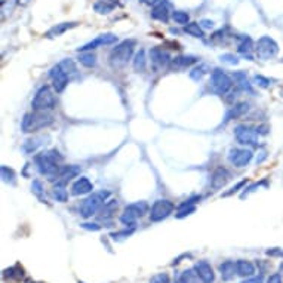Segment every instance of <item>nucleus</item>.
<instances>
[{
    "instance_id": "48",
    "label": "nucleus",
    "mask_w": 283,
    "mask_h": 283,
    "mask_svg": "<svg viewBox=\"0 0 283 283\" xmlns=\"http://www.w3.org/2000/svg\"><path fill=\"white\" fill-rule=\"evenodd\" d=\"M240 283H263V277L260 276V277H255V276H252V277H247L246 280Z\"/></svg>"
},
{
    "instance_id": "34",
    "label": "nucleus",
    "mask_w": 283,
    "mask_h": 283,
    "mask_svg": "<svg viewBox=\"0 0 283 283\" xmlns=\"http://www.w3.org/2000/svg\"><path fill=\"white\" fill-rule=\"evenodd\" d=\"M208 73V67L205 65V64H200V65H197V67H194L191 72H190V77L193 79V80H196V82H199L203 76Z\"/></svg>"
},
{
    "instance_id": "50",
    "label": "nucleus",
    "mask_w": 283,
    "mask_h": 283,
    "mask_svg": "<svg viewBox=\"0 0 283 283\" xmlns=\"http://www.w3.org/2000/svg\"><path fill=\"white\" fill-rule=\"evenodd\" d=\"M139 2H143L144 5H149V6H154V5H157L160 0H139Z\"/></svg>"
},
{
    "instance_id": "41",
    "label": "nucleus",
    "mask_w": 283,
    "mask_h": 283,
    "mask_svg": "<svg viewBox=\"0 0 283 283\" xmlns=\"http://www.w3.org/2000/svg\"><path fill=\"white\" fill-rule=\"evenodd\" d=\"M254 80H255V83H257L258 86H261V88H270V85H271V80L261 75L255 76Z\"/></svg>"
},
{
    "instance_id": "38",
    "label": "nucleus",
    "mask_w": 283,
    "mask_h": 283,
    "mask_svg": "<svg viewBox=\"0 0 283 283\" xmlns=\"http://www.w3.org/2000/svg\"><path fill=\"white\" fill-rule=\"evenodd\" d=\"M193 212H196V206L194 205H180L178 212H176V218H184V217H189Z\"/></svg>"
},
{
    "instance_id": "22",
    "label": "nucleus",
    "mask_w": 283,
    "mask_h": 283,
    "mask_svg": "<svg viewBox=\"0 0 283 283\" xmlns=\"http://www.w3.org/2000/svg\"><path fill=\"white\" fill-rule=\"evenodd\" d=\"M220 270V274H221V279L224 282H230L231 279H234V276L237 274V267L234 261H224L223 264H220L218 267Z\"/></svg>"
},
{
    "instance_id": "45",
    "label": "nucleus",
    "mask_w": 283,
    "mask_h": 283,
    "mask_svg": "<svg viewBox=\"0 0 283 283\" xmlns=\"http://www.w3.org/2000/svg\"><path fill=\"white\" fill-rule=\"evenodd\" d=\"M190 273H191V271H183V273L180 274V277L175 280V283H190V277H191Z\"/></svg>"
},
{
    "instance_id": "29",
    "label": "nucleus",
    "mask_w": 283,
    "mask_h": 283,
    "mask_svg": "<svg viewBox=\"0 0 283 283\" xmlns=\"http://www.w3.org/2000/svg\"><path fill=\"white\" fill-rule=\"evenodd\" d=\"M184 31L193 38H205V31H203V28L199 22H189L187 25H184Z\"/></svg>"
},
{
    "instance_id": "42",
    "label": "nucleus",
    "mask_w": 283,
    "mask_h": 283,
    "mask_svg": "<svg viewBox=\"0 0 283 283\" xmlns=\"http://www.w3.org/2000/svg\"><path fill=\"white\" fill-rule=\"evenodd\" d=\"M220 59L226 64H230V65H237L239 64V58L233 55V54H224V55H221Z\"/></svg>"
},
{
    "instance_id": "4",
    "label": "nucleus",
    "mask_w": 283,
    "mask_h": 283,
    "mask_svg": "<svg viewBox=\"0 0 283 283\" xmlns=\"http://www.w3.org/2000/svg\"><path fill=\"white\" fill-rule=\"evenodd\" d=\"M54 122V117L46 112H33V113H27L22 119V132L31 133L36 132L39 129L48 128L51 123Z\"/></svg>"
},
{
    "instance_id": "26",
    "label": "nucleus",
    "mask_w": 283,
    "mask_h": 283,
    "mask_svg": "<svg viewBox=\"0 0 283 283\" xmlns=\"http://www.w3.org/2000/svg\"><path fill=\"white\" fill-rule=\"evenodd\" d=\"M247 110H249V104L247 102H239V104H236L226 116V122L228 120H233V119H239V117H242L243 114L247 113Z\"/></svg>"
},
{
    "instance_id": "49",
    "label": "nucleus",
    "mask_w": 283,
    "mask_h": 283,
    "mask_svg": "<svg viewBox=\"0 0 283 283\" xmlns=\"http://www.w3.org/2000/svg\"><path fill=\"white\" fill-rule=\"evenodd\" d=\"M200 25H202V28H214V22L209 21V19H202Z\"/></svg>"
},
{
    "instance_id": "33",
    "label": "nucleus",
    "mask_w": 283,
    "mask_h": 283,
    "mask_svg": "<svg viewBox=\"0 0 283 283\" xmlns=\"http://www.w3.org/2000/svg\"><path fill=\"white\" fill-rule=\"evenodd\" d=\"M31 191L34 193V196L38 197L42 203H48L46 196H45V190H43V184H42L40 181H38V180L33 181V184H31Z\"/></svg>"
},
{
    "instance_id": "16",
    "label": "nucleus",
    "mask_w": 283,
    "mask_h": 283,
    "mask_svg": "<svg viewBox=\"0 0 283 283\" xmlns=\"http://www.w3.org/2000/svg\"><path fill=\"white\" fill-rule=\"evenodd\" d=\"M230 178H231L230 170L223 168V166H220V168H217V169L214 170V173L210 176V187H212V190L223 189L227 183L230 181Z\"/></svg>"
},
{
    "instance_id": "6",
    "label": "nucleus",
    "mask_w": 283,
    "mask_h": 283,
    "mask_svg": "<svg viewBox=\"0 0 283 283\" xmlns=\"http://www.w3.org/2000/svg\"><path fill=\"white\" fill-rule=\"evenodd\" d=\"M147 210H149V205L146 202L131 203L125 208L123 214L120 215V223L126 227H135L138 218H141L144 214H147Z\"/></svg>"
},
{
    "instance_id": "15",
    "label": "nucleus",
    "mask_w": 283,
    "mask_h": 283,
    "mask_svg": "<svg viewBox=\"0 0 283 283\" xmlns=\"http://www.w3.org/2000/svg\"><path fill=\"white\" fill-rule=\"evenodd\" d=\"M116 42H117V36L107 33V34H101V36H98V38L94 39V40H91L89 43H86V45L80 46L77 51H79V52H86V51H92V49H96L98 46H104V45H113V43H116Z\"/></svg>"
},
{
    "instance_id": "3",
    "label": "nucleus",
    "mask_w": 283,
    "mask_h": 283,
    "mask_svg": "<svg viewBox=\"0 0 283 283\" xmlns=\"http://www.w3.org/2000/svg\"><path fill=\"white\" fill-rule=\"evenodd\" d=\"M110 196V191L109 190H99V191H95L92 193L89 197H86L82 205L79 206V212L83 218H91L92 215H95L99 209L104 206V203L107 202Z\"/></svg>"
},
{
    "instance_id": "30",
    "label": "nucleus",
    "mask_w": 283,
    "mask_h": 283,
    "mask_svg": "<svg viewBox=\"0 0 283 283\" xmlns=\"http://www.w3.org/2000/svg\"><path fill=\"white\" fill-rule=\"evenodd\" d=\"M79 62L83 65V67H86V68H92L96 65V55L92 54V51H86V52H82L80 55H79Z\"/></svg>"
},
{
    "instance_id": "17",
    "label": "nucleus",
    "mask_w": 283,
    "mask_h": 283,
    "mask_svg": "<svg viewBox=\"0 0 283 283\" xmlns=\"http://www.w3.org/2000/svg\"><path fill=\"white\" fill-rule=\"evenodd\" d=\"M170 3L168 0H160L157 5L153 6L151 9V18L160 22H168L170 17Z\"/></svg>"
},
{
    "instance_id": "7",
    "label": "nucleus",
    "mask_w": 283,
    "mask_h": 283,
    "mask_svg": "<svg viewBox=\"0 0 283 283\" xmlns=\"http://www.w3.org/2000/svg\"><path fill=\"white\" fill-rule=\"evenodd\" d=\"M279 52V45L277 42L270 36H263L258 39L255 45V54L260 59H270L274 58Z\"/></svg>"
},
{
    "instance_id": "25",
    "label": "nucleus",
    "mask_w": 283,
    "mask_h": 283,
    "mask_svg": "<svg viewBox=\"0 0 283 283\" xmlns=\"http://www.w3.org/2000/svg\"><path fill=\"white\" fill-rule=\"evenodd\" d=\"M80 173V168L76 166V165H72V166H62L59 173L57 176V181H62V183H68L72 178H75Z\"/></svg>"
},
{
    "instance_id": "5",
    "label": "nucleus",
    "mask_w": 283,
    "mask_h": 283,
    "mask_svg": "<svg viewBox=\"0 0 283 283\" xmlns=\"http://www.w3.org/2000/svg\"><path fill=\"white\" fill-rule=\"evenodd\" d=\"M31 105H33L34 112H46L48 113V112L54 110L55 105H57V99H55L54 92L51 91V88L49 86H42L34 95Z\"/></svg>"
},
{
    "instance_id": "18",
    "label": "nucleus",
    "mask_w": 283,
    "mask_h": 283,
    "mask_svg": "<svg viewBox=\"0 0 283 283\" xmlns=\"http://www.w3.org/2000/svg\"><path fill=\"white\" fill-rule=\"evenodd\" d=\"M94 190V184L86 178V176H80L77 178L75 183L72 184V194L73 196H82V194H88Z\"/></svg>"
},
{
    "instance_id": "2",
    "label": "nucleus",
    "mask_w": 283,
    "mask_h": 283,
    "mask_svg": "<svg viewBox=\"0 0 283 283\" xmlns=\"http://www.w3.org/2000/svg\"><path fill=\"white\" fill-rule=\"evenodd\" d=\"M135 45H136V42L133 39H126V40L120 42L119 45H116V48L112 49L110 57H109L110 65L113 68H125L132 58Z\"/></svg>"
},
{
    "instance_id": "14",
    "label": "nucleus",
    "mask_w": 283,
    "mask_h": 283,
    "mask_svg": "<svg viewBox=\"0 0 283 283\" xmlns=\"http://www.w3.org/2000/svg\"><path fill=\"white\" fill-rule=\"evenodd\" d=\"M150 59H151V67L154 70H159V68H163L166 65L170 64V55L163 51L162 48H151L150 49Z\"/></svg>"
},
{
    "instance_id": "9",
    "label": "nucleus",
    "mask_w": 283,
    "mask_h": 283,
    "mask_svg": "<svg viewBox=\"0 0 283 283\" xmlns=\"http://www.w3.org/2000/svg\"><path fill=\"white\" fill-rule=\"evenodd\" d=\"M175 205L166 200V199H159L153 203V206L150 209V220L153 223H159V221H163L165 218H168L170 214L173 212Z\"/></svg>"
},
{
    "instance_id": "11",
    "label": "nucleus",
    "mask_w": 283,
    "mask_h": 283,
    "mask_svg": "<svg viewBox=\"0 0 283 283\" xmlns=\"http://www.w3.org/2000/svg\"><path fill=\"white\" fill-rule=\"evenodd\" d=\"M49 77L52 79V86H54L55 92H57V94H62L64 89H65L67 85H68V80H70L68 73H67L59 64H57V65L49 72Z\"/></svg>"
},
{
    "instance_id": "19",
    "label": "nucleus",
    "mask_w": 283,
    "mask_h": 283,
    "mask_svg": "<svg viewBox=\"0 0 283 283\" xmlns=\"http://www.w3.org/2000/svg\"><path fill=\"white\" fill-rule=\"evenodd\" d=\"M197 62V58L193 57V55H186V57H176L170 61L169 68L173 72H181V70H186L191 67L193 64Z\"/></svg>"
},
{
    "instance_id": "43",
    "label": "nucleus",
    "mask_w": 283,
    "mask_h": 283,
    "mask_svg": "<svg viewBox=\"0 0 283 283\" xmlns=\"http://www.w3.org/2000/svg\"><path fill=\"white\" fill-rule=\"evenodd\" d=\"M246 183H247L246 180H243V181H240V183H237V184H236L234 187H231V189L228 190L227 193H224L223 196H224V197H227V196H231V194H234V193H237V191H239V190L242 189L243 186H246Z\"/></svg>"
},
{
    "instance_id": "55",
    "label": "nucleus",
    "mask_w": 283,
    "mask_h": 283,
    "mask_svg": "<svg viewBox=\"0 0 283 283\" xmlns=\"http://www.w3.org/2000/svg\"><path fill=\"white\" fill-rule=\"evenodd\" d=\"M79 283H82V282H79Z\"/></svg>"
},
{
    "instance_id": "53",
    "label": "nucleus",
    "mask_w": 283,
    "mask_h": 283,
    "mask_svg": "<svg viewBox=\"0 0 283 283\" xmlns=\"http://www.w3.org/2000/svg\"><path fill=\"white\" fill-rule=\"evenodd\" d=\"M280 271H282V273H283V263H282V265H280Z\"/></svg>"
},
{
    "instance_id": "32",
    "label": "nucleus",
    "mask_w": 283,
    "mask_h": 283,
    "mask_svg": "<svg viewBox=\"0 0 283 283\" xmlns=\"http://www.w3.org/2000/svg\"><path fill=\"white\" fill-rule=\"evenodd\" d=\"M146 65H147V59H146V52L144 49H139L136 52V55L133 58V68L136 72H144L146 70Z\"/></svg>"
},
{
    "instance_id": "27",
    "label": "nucleus",
    "mask_w": 283,
    "mask_h": 283,
    "mask_svg": "<svg viewBox=\"0 0 283 283\" xmlns=\"http://www.w3.org/2000/svg\"><path fill=\"white\" fill-rule=\"evenodd\" d=\"M233 79H234V82H236L243 91L249 92V94H254V89H252V86H251V83H249V80H247V76H246L245 72H236V73L233 75Z\"/></svg>"
},
{
    "instance_id": "51",
    "label": "nucleus",
    "mask_w": 283,
    "mask_h": 283,
    "mask_svg": "<svg viewBox=\"0 0 283 283\" xmlns=\"http://www.w3.org/2000/svg\"><path fill=\"white\" fill-rule=\"evenodd\" d=\"M28 2H30V0H18V3H19V5H27V3H28Z\"/></svg>"
},
{
    "instance_id": "52",
    "label": "nucleus",
    "mask_w": 283,
    "mask_h": 283,
    "mask_svg": "<svg viewBox=\"0 0 283 283\" xmlns=\"http://www.w3.org/2000/svg\"><path fill=\"white\" fill-rule=\"evenodd\" d=\"M27 283H40V282H33V280H28Z\"/></svg>"
},
{
    "instance_id": "54",
    "label": "nucleus",
    "mask_w": 283,
    "mask_h": 283,
    "mask_svg": "<svg viewBox=\"0 0 283 283\" xmlns=\"http://www.w3.org/2000/svg\"><path fill=\"white\" fill-rule=\"evenodd\" d=\"M110 2H113V3H116V2H117V0H110Z\"/></svg>"
},
{
    "instance_id": "1",
    "label": "nucleus",
    "mask_w": 283,
    "mask_h": 283,
    "mask_svg": "<svg viewBox=\"0 0 283 283\" xmlns=\"http://www.w3.org/2000/svg\"><path fill=\"white\" fill-rule=\"evenodd\" d=\"M62 156L59 154L58 150H49V151H42L36 154L34 157V162H36V166L38 170L48 176L49 180H57L58 173L61 170V162H62Z\"/></svg>"
},
{
    "instance_id": "12",
    "label": "nucleus",
    "mask_w": 283,
    "mask_h": 283,
    "mask_svg": "<svg viewBox=\"0 0 283 283\" xmlns=\"http://www.w3.org/2000/svg\"><path fill=\"white\" fill-rule=\"evenodd\" d=\"M252 151L246 149H231L228 154V160L236 168H245L246 165L252 160Z\"/></svg>"
},
{
    "instance_id": "13",
    "label": "nucleus",
    "mask_w": 283,
    "mask_h": 283,
    "mask_svg": "<svg viewBox=\"0 0 283 283\" xmlns=\"http://www.w3.org/2000/svg\"><path fill=\"white\" fill-rule=\"evenodd\" d=\"M194 273L196 276L202 280V283H214L215 282V273L212 265L208 261L200 260L194 264Z\"/></svg>"
},
{
    "instance_id": "31",
    "label": "nucleus",
    "mask_w": 283,
    "mask_h": 283,
    "mask_svg": "<svg viewBox=\"0 0 283 283\" xmlns=\"http://www.w3.org/2000/svg\"><path fill=\"white\" fill-rule=\"evenodd\" d=\"M3 277L9 280H21L24 277V270L19 265H14L11 268H6L3 271Z\"/></svg>"
},
{
    "instance_id": "21",
    "label": "nucleus",
    "mask_w": 283,
    "mask_h": 283,
    "mask_svg": "<svg viewBox=\"0 0 283 283\" xmlns=\"http://www.w3.org/2000/svg\"><path fill=\"white\" fill-rule=\"evenodd\" d=\"M252 51H254V42H252V39L249 38V36H240L239 38V43H237V52L242 54L245 58H247L249 61H252L254 59L252 54H251Z\"/></svg>"
},
{
    "instance_id": "44",
    "label": "nucleus",
    "mask_w": 283,
    "mask_h": 283,
    "mask_svg": "<svg viewBox=\"0 0 283 283\" xmlns=\"http://www.w3.org/2000/svg\"><path fill=\"white\" fill-rule=\"evenodd\" d=\"M267 255L270 257H277V258H283V249L282 247H271V249H267L265 251Z\"/></svg>"
},
{
    "instance_id": "23",
    "label": "nucleus",
    "mask_w": 283,
    "mask_h": 283,
    "mask_svg": "<svg viewBox=\"0 0 283 283\" xmlns=\"http://www.w3.org/2000/svg\"><path fill=\"white\" fill-rule=\"evenodd\" d=\"M236 267H237V276H240V277L247 279V277H252L255 274V265L247 260L236 261Z\"/></svg>"
},
{
    "instance_id": "37",
    "label": "nucleus",
    "mask_w": 283,
    "mask_h": 283,
    "mask_svg": "<svg viewBox=\"0 0 283 283\" xmlns=\"http://www.w3.org/2000/svg\"><path fill=\"white\" fill-rule=\"evenodd\" d=\"M133 231H135V227H126V230H123V231H116V233H112L110 234V237L113 239V240H123V239H126V237H129L131 234H133Z\"/></svg>"
},
{
    "instance_id": "35",
    "label": "nucleus",
    "mask_w": 283,
    "mask_h": 283,
    "mask_svg": "<svg viewBox=\"0 0 283 283\" xmlns=\"http://www.w3.org/2000/svg\"><path fill=\"white\" fill-rule=\"evenodd\" d=\"M2 178H3V181L8 183V184H15L17 175H15L14 169H11V168H8V166L3 165V166H2Z\"/></svg>"
},
{
    "instance_id": "20",
    "label": "nucleus",
    "mask_w": 283,
    "mask_h": 283,
    "mask_svg": "<svg viewBox=\"0 0 283 283\" xmlns=\"http://www.w3.org/2000/svg\"><path fill=\"white\" fill-rule=\"evenodd\" d=\"M77 25H79V22H59V24L54 25V27H51V28L46 31L45 38H48V39L59 38V36H62L65 31H68V30L75 28V27H77Z\"/></svg>"
},
{
    "instance_id": "36",
    "label": "nucleus",
    "mask_w": 283,
    "mask_h": 283,
    "mask_svg": "<svg viewBox=\"0 0 283 283\" xmlns=\"http://www.w3.org/2000/svg\"><path fill=\"white\" fill-rule=\"evenodd\" d=\"M172 19L176 22V24H181V25H187L190 21V17L187 12L184 11H173L172 12Z\"/></svg>"
},
{
    "instance_id": "24",
    "label": "nucleus",
    "mask_w": 283,
    "mask_h": 283,
    "mask_svg": "<svg viewBox=\"0 0 283 283\" xmlns=\"http://www.w3.org/2000/svg\"><path fill=\"white\" fill-rule=\"evenodd\" d=\"M52 197L59 202V203H65L68 200V191H67V183L57 181V184L52 187Z\"/></svg>"
},
{
    "instance_id": "10",
    "label": "nucleus",
    "mask_w": 283,
    "mask_h": 283,
    "mask_svg": "<svg viewBox=\"0 0 283 283\" xmlns=\"http://www.w3.org/2000/svg\"><path fill=\"white\" fill-rule=\"evenodd\" d=\"M234 135L239 144L242 146H258V132L257 129L246 126V125H239L234 129Z\"/></svg>"
},
{
    "instance_id": "46",
    "label": "nucleus",
    "mask_w": 283,
    "mask_h": 283,
    "mask_svg": "<svg viewBox=\"0 0 283 283\" xmlns=\"http://www.w3.org/2000/svg\"><path fill=\"white\" fill-rule=\"evenodd\" d=\"M267 283H283V277L282 274L276 273V274H271L268 279H267Z\"/></svg>"
},
{
    "instance_id": "8",
    "label": "nucleus",
    "mask_w": 283,
    "mask_h": 283,
    "mask_svg": "<svg viewBox=\"0 0 283 283\" xmlns=\"http://www.w3.org/2000/svg\"><path fill=\"white\" fill-rule=\"evenodd\" d=\"M210 86L218 95H226L233 88V79L223 70L217 68L210 76Z\"/></svg>"
},
{
    "instance_id": "40",
    "label": "nucleus",
    "mask_w": 283,
    "mask_h": 283,
    "mask_svg": "<svg viewBox=\"0 0 283 283\" xmlns=\"http://www.w3.org/2000/svg\"><path fill=\"white\" fill-rule=\"evenodd\" d=\"M150 283H170L169 274L168 273H159L151 277Z\"/></svg>"
},
{
    "instance_id": "39",
    "label": "nucleus",
    "mask_w": 283,
    "mask_h": 283,
    "mask_svg": "<svg viewBox=\"0 0 283 283\" xmlns=\"http://www.w3.org/2000/svg\"><path fill=\"white\" fill-rule=\"evenodd\" d=\"M59 65L68 73V75H73V73H76V65L75 62L72 61V59H64L62 62H59Z\"/></svg>"
},
{
    "instance_id": "28",
    "label": "nucleus",
    "mask_w": 283,
    "mask_h": 283,
    "mask_svg": "<svg viewBox=\"0 0 283 283\" xmlns=\"http://www.w3.org/2000/svg\"><path fill=\"white\" fill-rule=\"evenodd\" d=\"M116 8V3L110 2V0H98L95 2L94 9L96 14H101V15H105V14H110Z\"/></svg>"
},
{
    "instance_id": "47",
    "label": "nucleus",
    "mask_w": 283,
    "mask_h": 283,
    "mask_svg": "<svg viewBox=\"0 0 283 283\" xmlns=\"http://www.w3.org/2000/svg\"><path fill=\"white\" fill-rule=\"evenodd\" d=\"M80 227L85 228V230H92V231H98V230H101V226H98V224H91V223L80 224Z\"/></svg>"
}]
</instances>
